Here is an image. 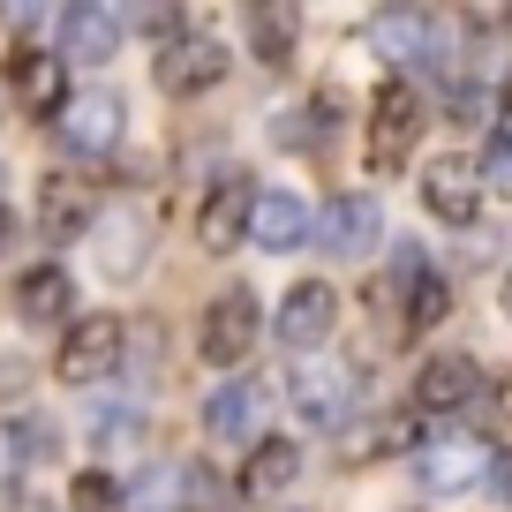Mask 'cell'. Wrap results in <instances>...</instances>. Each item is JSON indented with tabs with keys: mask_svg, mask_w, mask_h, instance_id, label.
I'll return each mask as SVG.
<instances>
[{
	"mask_svg": "<svg viewBox=\"0 0 512 512\" xmlns=\"http://www.w3.org/2000/svg\"><path fill=\"white\" fill-rule=\"evenodd\" d=\"M482 490H490L497 505H512V460H505V452H497V460L482 467Z\"/></svg>",
	"mask_w": 512,
	"mask_h": 512,
	"instance_id": "cell-27",
	"label": "cell"
},
{
	"mask_svg": "<svg viewBox=\"0 0 512 512\" xmlns=\"http://www.w3.org/2000/svg\"><path fill=\"white\" fill-rule=\"evenodd\" d=\"M219 76H226V46L219 38H181V46L159 53V91H174V98L211 91Z\"/></svg>",
	"mask_w": 512,
	"mask_h": 512,
	"instance_id": "cell-14",
	"label": "cell"
},
{
	"mask_svg": "<svg viewBox=\"0 0 512 512\" xmlns=\"http://www.w3.org/2000/svg\"><path fill=\"white\" fill-rule=\"evenodd\" d=\"M8 249H16V211L0 204V256H8Z\"/></svg>",
	"mask_w": 512,
	"mask_h": 512,
	"instance_id": "cell-30",
	"label": "cell"
},
{
	"mask_svg": "<svg viewBox=\"0 0 512 512\" xmlns=\"http://www.w3.org/2000/svg\"><path fill=\"white\" fill-rule=\"evenodd\" d=\"M8 83H16V98H23L31 113H53V106L68 98V76H61V61H53L46 46H23L16 68H8Z\"/></svg>",
	"mask_w": 512,
	"mask_h": 512,
	"instance_id": "cell-18",
	"label": "cell"
},
{
	"mask_svg": "<svg viewBox=\"0 0 512 512\" xmlns=\"http://www.w3.org/2000/svg\"><path fill=\"white\" fill-rule=\"evenodd\" d=\"M332 324H339V294L324 287V279H302V287H287L272 332H279V347H287V354H317Z\"/></svg>",
	"mask_w": 512,
	"mask_h": 512,
	"instance_id": "cell-5",
	"label": "cell"
},
{
	"mask_svg": "<svg viewBox=\"0 0 512 512\" xmlns=\"http://www.w3.org/2000/svg\"><path fill=\"white\" fill-rule=\"evenodd\" d=\"M249 204H256L249 174H241V166H226V181L204 196V211H196V241H204V249H234V241L249 234Z\"/></svg>",
	"mask_w": 512,
	"mask_h": 512,
	"instance_id": "cell-9",
	"label": "cell"
},
{
	"mask_svg": "<svg viewBox=\"0 0 512 512\" xmlns=\"http://www.w3.org/2000/svg\"><path fill=\"white\" fill-rule=\"evenodd\" d=\"M249 53L256 61H287L294 53V8H249Z\"/></svg>",
	"mask_w": 512,
	"mask_h": 512,
	"instance_id": "cell-21",
	"label": "cell"
},
{
	"mask_svg": "<svg viewBox=\"0 0 512 512\" xmlns=\"http://www.w3.org/2000/svg\"><path fill=\"white\" fill-rule=\"evenodd\" d=\"M68 505H76V512H113V505H121V482H113L106 467H98V475H76Z\"/></svg>",
	"mask_w": 512,
	"mask_h": 512,
	"instance_id": "cell-24",
	"label": "cell"
},
{
	"mask_svg": "<svg viewBox=\"0 0 512 512\" xmlns=\"http://www.w3.org/2000/svg\"><path fill=\"white\" fill-rule=\"evenodd\" d=\"M497 136H512V76H505V91H497Z\"/></svg>",
	"mask_w": 512,
	"mask_h": 512,
	"instance_id": "cell-29",
	"label": "cell"
},
{
	"mask_svg": "<svg viewBox=\"0 0 512 512\" xmlns=\"http://www.w3.org/2000/svg\"><path fill=\"white\" fill-rule=\"evenodd\" d=\"M61 46H68V61H113V46H121V16L98 8V0H83V8L61 16Z\"/></svg>",
	"mask_w": 512,
	"mask_h": 512,
	"instance_id": "cell-16",
	"label": "cell"
},
{
	"mask_svg": "<svg viewBox=\"0 0 512 512\" xmlns=\"http://www.w3.org/2000/svg\"><path fill=\"white\" fill-rule=\"evenodd\" d=\"M68 294H76V287H68L61 264H38V272L16 279V317L23 324H61L68 317Z\"/></svg>",
	"mask_w": 512,
	"mask_h": 512,
	"instance_id": "cell-19",
	"label": "cell"
},
{
	"mask_svg": "<svg viewBox=\"0 0 512 512\" xmlns=\"http://www.w3.org/2000/svg\"><path fill=\"white\" fill-rule=\"evenodd\" d=\"M475 392H482L475 354H430L422 377H415V407H422V415H460Z\"/></svg>",
	"mask_w": 512,
	"mask_h": 512,
	"instance_id": "cell-8",
	"label": "cell"
},
{
	"mask_svg": "<svg viewBox=\"0 0 512 512\" xmlns=\"http://www.w3.org/2000/svg\"><path fill=\"white\" fill-rule=\"evenodd\" d=\"M377 234H384L377 196H332V204H324L317 241H324L332 256H369V249H377Z\"/></svg>",
	"mask_w": 512,
	"mask_h": 512,
	"instance_id": "cell-13",
	"label": "cell"
},
{
	"mask_svg": "<svg viewBox=\"0 0 512 512\" xmlns=\"http://www.w3.org/2000/svg\"><path fill=\"white\" fill-rule=\"evenodd\" d=\"M452 309V294H445V279H415V309H407V317L415 324H437Z\"/></svg>",
	"mask_w": 512,
	"mask_h": 512,
	"instance_id": "cell-26",
	"label": "cell"
},
{
	"mask_svg": "<svg viewBox=\"0 0 512 512\" xmlns=\"http://www.w3.org/2000/svg\"><path fill=\"white\" fill-rule=\"evenodd\" d=\"M249 347H256V294L226 287L219 302L204 309V324H196V354H204L211 369H234V362H249Z\"/></svg>",
	"mask_w": 512,
	"mask_h": 512,
	"instance_id": "cell-3",
	"label": "cell"
},
{
	"mask_svg": "<svg viewBox=\"0 0 512 512\" xmlns=\"http://www.w3.org/2000/svg\"><path fill=\"white\" fill-rule=\"evenodd\" d=\"M482 174L512 189V136H490V159H482Z\"/></svg>",
	"mask_w": 512,
	"mask_h": 512,
	"instance_id": "cell-28",
	"label": "cell"
},
{
	"mask_svg": "<svg viewBox=\"0 0 512 512\" xmlns=\"http://www.w3.org/2000/svg\"><path fill=\"white\" fill-rule=\"evenodd\" d=\"M256 422H264V392H256V384H219L204 400V430L219 437V445H249Z\"/></svg>",
	"mask_w": 512,
	"mask_h": 512,
	"instance_id": "cell-15",
	"label": "cell"
},
{
	"mask_svg": "<svg viewBox=\"0 0 512 512\" xmlns=\"http://www.w3.org/2000/svg\"><path fill=\"white\" fill-rule=\"evenodd\" d=\"M287 400L294 415L309 422V430H339V422H354V400H362V384H354L347 362H324V354H302L287 377Z\"/></svg>",
	"mask_w": 512,
	"mask_h": 512,
	"instance_id": "cell-1",
	"label": "cell"
},
{
	"mask_svg": "<svg viewBox=\"0 0 512 512\" xmlns=\"http://www.w3.org/2000/svg\"><path fill=\"white\" fill-rule=\"evenodd\" d=\"M91 204H98V189L83 174H46L38 181V226H46V241H83L91 234Z\"/></svg>",
	"mask_w": 512,
	"mask_h": 512,
	"instance_id": "cell-7",
	"label": "cell"
},
{
	"mask_svg": "<svg viewBox=\"0 0 512 512\" xmlns=\"http://www.w3.org/2000/svg\"><path fill=\"white\" fill-rule=\"evenodd\" d=\"M121 317H76L68 324V339H61V354H53V377L61 384H98V377H113L121 369Z\"/></svg>",
	"mask_w": 512,
	"mask_h": 512,
	"instance_id": "cell-2",
	"label": "cell"
},
{
	"mask_svg": "<svg viewBox=\"0 0 512 512\" xmlns=\"http://www.w3.org/2000/svg\"><path fill=\"white\" fill-rule=\"evenodd\" d=\"M415 136H422V98L407 91V83H384L377 113H369V166H377V174H400Z\"/></svg>",
	"mask_w": 512,
	"mask_h": 512,
	"instance_id": "cell-4",
	"label": "cell"
},
{
	"mask_svg": "<svg viewBox=\"0 0 512 512\" xmlns=\"http://www.w3.org/2000/svg\"><path fill=\"white\" fill-rule=\"evenodd\" d=\"M128 512H181V467L174 475H144L136 497H128Z\"/></svg>",
	"mask_w": 512,
	"mask_h": 512,
	"instance_id": "cell-23",
	"label": "cell"
},
{
	"mask_svg": "<svg viewBox=\"0 0 512 512\" xmlns=\"http://www.w3.org/2000/svg\"><path fill=\"white\" fill-rule=\"evenodd\" d=\"M98 272L106 279H136L144 272V256H151V219L136 204H121V211H106V226H98Z\"/></svg>",
	"mask_w": 512,
	"mask_h": 512,
	"instance_id": "cell-11",
	"label": "cell"
},
{
	"mask_svg": "<svg viewBox=\"0 0 512 512\" xmlns=\"http://www.w3.org/2000/svg\"><path fill=\"white\" fill-rule=\"evenodd\" d=\"M422 204H430L445 226H475V211H482V166L437 159L430 174H422Z\"/></svg>",
	"mask_w": 512,
	"mask_h": 512,
	"instance_id": "cell-12",
	"label": "cell"
},
{
	"mask_svg": "<svg viewBox=\"0 0 512 512\" xmlns=\"http://www.w3.org/2000/svg\"><path fill=\"white\" fill-rule=\"evenodd\" d=\"M505 309H512V287H505Z\"/></svg>",
	"mask_w": 512,
	"mask_h": 512,
	"instance_id": "cell-31",
	"label": "cell"
},
{
	"mask_svg": "<svg viewBox=\"0 0 512 512\" xmlns=\"http://www.w3.org/2000/svg\"><path fill=\"white\" fill-rule=\"evenodd\" d=\"M482 467H490V452H482L475 437H437V445H422V452H415V482H422V490H437V497L475 490Z\"/></svg>",
	"mask_w": 512,
	"mask_h": 512,
	"instance_id": "cell-6",
	"label": "cell"
},
{
	"mask_svg": "<svg viewBox=\"0 0 512 512\" xmlns=\"http://www.w3.org/2000/svg\"><path fill=\"white\" fill-rule=\"evenodd\" d=\"M317 234V219H309V204L294 189H256V204H249V241H264V249H302V241Z\"/></svg>",
	"mask_w": 512,
	"mask_h": 512,
	"instance_id": "cell-10",
	"label": "cell"
},
{
	"mask_svg": "<svg viewBox=\"0 0 512 512\" xmlns=\"http://www.w3.org/2000/svg\"><path fill=\"white\" fill-rule=\"evenodd\" d=\"M144 437V422H136V407H113V422L98 415V452H121V445H136Z\"/></svg>",
	"mask_w": 512,
	"mask_h": 512,
	"instance_id": "cell-25",
	"label": "cell"
},
{
	"mask_svg": "<svg viewBox=\"0 0 512 512\" xmlns=\"http://www.w3.org/2000/svg\"><path fill=\"white\" fill-rule=\"evenodd\" d=\"M234 490H226L211 467H181V512H226Z\"/></svg>",
	"mask_w": 512,
	"mask_h": 512,
	"instance_id": "cell-22",
	"label": "cell"
},
{
	"mask_svg": "<svg viewBox=\"0 0 512 512\" xmlns=\"http://www.w3.org/2000/svg\"><path fill=\"white\" fill-rule=\"evenodd\" d=\"M113 136H121V98H113V91L76 98V106L61 113V144H68V151H106Z\"/></svg>",
	"mask_w": 512,
	"mask_h": 512,
	"instance_id": "cell-17",
	"label": "cell"
},
{
	"mask_svg": "<svg viewBox=\"0 0 512 512\" xmlns=\"http://www.w3.org/2000/svg\"><path fill=\"white\" fill-rule=\"evenodd\" d=\"M294 475H302V452H294L287 437H256L249 467H241V490H249V497H279Z\"/></svg>",
	"mask_w": 512,
	"mask_h": 512,
	"instance_id": "cell-20",
	"label": "cell"
}]
</instances>
